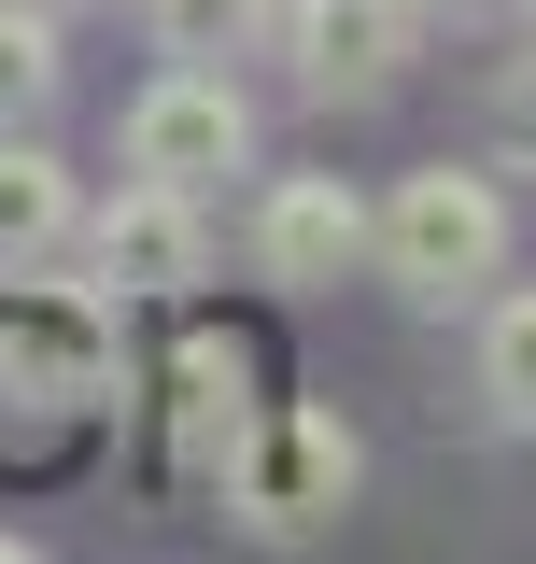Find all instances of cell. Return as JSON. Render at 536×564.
<instances>
[{"instance_id": "9a60e30c", "label": "cell", "mask_w": 536, "mask_h": 564, "mask_svg": "<svg viewBox=\"0 0 536 564\" xmlns=\"http://www.w3.org/2000/svg\"><path fill=\"white\" fill-rule=\"evenodd\" d=\"M43 14H71V0H43Z\"/></svg>"}, {"instance_id": "3957f363", "label": "cell", "mask_w": 536, "mask_h": 564, "mask_svg": "<svg viewBox=\"0 0 536 564\" xmlns=\"http://www.w3.org/2000/svg\"><path fill=\"white\" fill-rule=\"evenodd\" d=\"M367 480V452H353V423L339 410H297V395H268V423L240 437V466H226V508L255 522V536H325L339 508Z\"/></svg>"}, {"instance_id": "7a4b0ae2", "label": "cell", "mask_w": 536, "mask_h": 564, "mask_svg": "<svg viewBox=\"0 0 536 564\" xmlns=\"http://www.w3.org/2000/svg\"><path fill=\"white\" fill-rule=\"evenodd\" d=\"M367 269L396 282L409 311H467V296H494V269H508V198H494L480 170H409L396 198L367 212Z\"/></svg>"}, {"instance_id": "9c48e42d", "label": "cell", "mask_w": 536, "mask_h": 564, "mask_svg": "<svg viewBox=\"0 0 536 564\" xmlns=\"http://www.w3.org/2000/svg\"><path fill=\"white\" fill-rule=\"evenodd\" d=\"M71 226H85V198H71V170L43 155L29 128H0V269H43Z\"/></svg>"}, {"instance_id": "5bb4252c", "label": "cell", "mask_w": 536, "mask_h": 564, "mask_svg": "<svg viewBox=\"0 0 536 564\" xmlns=\"http://www.w3.org/2000/svg\"><path fill=\"white\" fill-rule=\"evenodd\" d=\"M409 14H438V0H409Z\"/></svg>"}, {"instance_id": "8fae6325", "label": "cell", "mask_w": 536, "mask_h": 564, "mask_svg": "<svg viewBox=\"0 0 536 564\" xmlns=\"http://www.w3.org/2000/svg\"><path fill=\"white\" fill-rule=\"evenodd\" d=\"M480 395H494V423L536 437V296H494L480 311Z\"/></svg>"}, {"instance_id": "4fadbf2b", "label": "cell", "mask_w": 536, "mask_h": 564, "mask_svg": "<svg viewBox=\"0 0 536 564\" xmlns=\"http://www.w3.org/2000/svg\"><path fill=\"white\" fill-rule=\"evenodd\" d=\"M0 564H43V551H29V536H0Z\"/></svg>"}, {"instance_id": "ba28073f", "label": "cell", "mask_w": 536, "mask_h": 564, "mask_svg": "<svg viewBox=\"0 0 536 564\" xmlns=\"http://www.w3.org/2000/svg\"><path fill=\"white\" fill-rule=\"evenodd\" d=\"M282 57L311 99H382L409 70V0H282Z\"/></svg>"}, {"instance_id": "6da1fadb", "label": "cell", "mask_w": 536, "mask_h": 564, "mask_svg": "<svg viewBox=\"0 0 536 564\" xmlns=\"http://www.w3.org/2000/svg\"><path fill=\"white\" fill-rule=\"evenodd\" d=\"M114 410H128L114 296H29V269H0V466H71Z\"/></svg>"}, {"instance_id": "30bf717a", "label": "cell", "mask_w": 536, "mask_h": 564, "mask_svg": "<svg viewBox=\"0 0 536 564\" xmlns=\"http://www.w3.org/2000/svg\"><path fill=\"white\" fill-rule=\"evenodd\" d=\"M57 85H71L57 14H43V0H0V128H43V113H57Z\"/></svg>"}, {"instance_id": "52a82bcc", "label": "cell", "mask_w": 536, "mask_h": 564, "mask_svg": "<svg viewBox=\"0 0 536 564\" xmlns=\"http://www.w3.org/2000/svg\"><path fill=\"white\" fill-rule=\"evenodd\" d=\"M367 269V198L339 184V170H282L255 198V282H282V296H325V282Z\"/></svg>"}, {"instance_id": "8992f818", "label": "cell", "mask_w": 536, "mask_h": 564, "mask_svg": "<svg viewBox=\"0 0 536 564\" xmlns=\"http://www.w3.org/2000/svg\"><path fill=\"white\" fill-rule=\"evenodd\" d=\"M268 367H255V339H226V325H199V339L170 352V480L184 494H226V466H240V437L268 423V395H255Z\"/></svg>"}, {"instance_id": "277c9868", "label": "cell", "mask_w": 536, "mask_h": 564, "mask_svg": "<svg viewBox=\"0 0 536 564\" xmlns=\"http://www.w3.org/2000/svg\"><path fill=\"white\" fill-rule=\"evenodd\" d=\"M85 269H99V296L128 311V296H199L212 282V212H199V184H114V198L85 212Z\"/></svg>"}, {"instance_id": "5b68a950", "label": "cell", "mask_w": 536, "mask_h": 564, "mask_svg": "<svg viewBox=\"0 0 536 564\" xmlns=\"http://www.w3.org/2000/svg\"><path fill=\"white\" fill-rule=\"evenodd\" d=\"M240 155H255V99L212 57H170L128 99V170H156V184H212V170H240Z\"/></svg>"}, {"instance_id": "7c38bea8", "label": "cell", "mask_w": 536, "mask_h": 564, "mask_svg": "<svg viewBox=\"0 0 536 564\" xmlns=\"http://www.w3.org/2000/svg\"><path fill=\"white\" fill-rule=\"evenodd\" d=\"M156 14V57H240L268 29V0H141Z\"/></svg>"}]
</instances>
